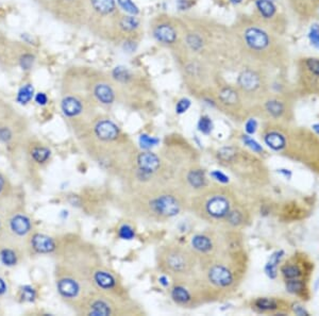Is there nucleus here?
Wrapping results in <instances>:
<instances>
[{
  "label": "nucleus",
  "mask_w": 319,
  "mask_h": 316,
  "mask_svg": "<svg viewBox=\"0 0 319 316\" xmlns=\"http://www.w3.org/2000/svg\"><path fill=\"white\" fill-rule=\"evenodd\" d=\"M186 181L194 190H202L208 184L206 172L199 167H194L187 171Z\"/></svg>",
  "instance_id": "nucleus-21"
},
{
  "label": "nucleus",
  "mask_w": 319,
  "mask_h": 316,
  "mask_svg": "<svg viewBox=\"0 0 319 316\" xmlns=\"http://www.w3.org/2000/svg\"><path fill=\"white\" fill-rule=\"evenodd\" d=\"M216 100L222 107L228 110L239 108L241 103V94L238 87L231 85L219 86L216 92Z\"/></svg>",
  "instance_id": "nucleus-11"
},
{
  "label": "nucleus",
  "mask_w": 319,
  "mask_h": 316,
  "mask_svg": "<svg viewBox=\"0 0 319 316\" xmlns=\"http://www.w3.org/2000/svg\"><path fill=\"white\" fill-rule=\"evenodd\" d=\"M209 281L217 288H228L233 283L234 277L231 270L222 265L215 264L210 267L208 272Z\"/></svg>",
  "instance_id": "nucleus-12"
},
{
  "label": "nucleus",
  "mask_w": 319,
  "mask_h": 316,
  "mask_svg": "<svg viewBox=\"0 0 319 316\" xmlns=\"http://www.w3.org/2000/svg\"><path fill=\"white\" fill-rule=\"evenodd\" d=\"M230 210V201L225 195L213 194L199 202L198 214L212 220H222L226 218Z\"/></svg>",
  "instance_id": "nucleus-8"
},
{
  "label": "nucleus",
  "mask_w": 319,
  "mask_h": 316,
  "mask_svg": "<svg viewBox=\"0 0 319 316\" xmlns=\"http://www.w3.org/2000/svg\"><path fill=\"white\" fill-rule=\"evenodd\" d=\"M312 128H313V130H314L317 134H319V125H313Z\"/></svg>",
  "instance_id": "nucleus-57"
},
{
  "label": "nucleus",
  "mask_w": 319,
  "mask_h": 316,
  "mask_svg": "<svg viewBox=\"0 0 319 316\" xmlns=\"http://www.w3.org/2000/svg\"><path fill=\"white\" fill-rule=\"evenodd\" d=\"M115 1L119 10L123 13L130 15H138L140 13L139 7L134 3L133 0H115Z\"/></svg>",
  "instance_id": "nucleus-30"
},
{
  "label": "nucleus",
  "mask_w": 319,
  "mask_h": 316,
  "mask_svg": "<svg viewBox=\"0 0 319 316\" xmlns=\"http://www.w3.org/2000/svg\"><path fill=\"white\" fill-rule=\"evenodd\" d=\"M62 1L66 4H72V3H75L76 1H77V0H62Z\"/></svg>",
  "instance_id": "nucleus-56"
},
{
  "label": "nucleus",
  "mask_w": 319,
  "mask_h": 316,
  "mask_svg": "<svg viewBox=\"0 0 319 316\" xmlns=\"http://www.w3.org/2000/svg\"><path fill=\"white\" fill-rule=\"evenodd\" d=\"M34 96V87L31 84H26L17 93L16 101L20 104H27L30 100L33 98Z\"/></svg>",
  "instance_id": "nucleus-29"
},
{
  "label": "nucleus",
  "mask_w": 319,
  "mask_h": 316,
  "mask_svg": "<svg viewBox=\"0 0 319 316\" xmlns=\"http://www.w3.org/2000/svg\"><path fill=\"white\" fill-rule=\"evenodd\" d=\"M237 84L241 96H259L266 89V75L264 69L256 65L246 64L239 74Z\"/></svg>",
  "instance_id": "nucleus-6"
},
{
  "label": "nucleus",
  "mask_w": 319,
  "mask_h": 316,
  "mask_svg": "<svg viewBox=\"0 0 319 316\" xmlns=\"http://www.w3.org/2000/svg\"><path fill=\"white\" fill-rule=\"evenodd\" d=\"M264 111L272 118H280L286 112V104L279 98H268L264 102Z\"/></svg>",
  "instance_id": "nucleus-23"
},
{
  "label": "nucleus",
  "mask_w": 319,
  "mask_h": 316,
  "mask_svg": "<svg viewBox=\"0 0 319 316\" xmlns=\"http://www.w3.org/2000/svg\"><path fill=\"white\" fill-rule=\"evenodd\" d=\"M113 77L118 82H121V83H127V82L131 80L132 75H131L130 71L127 69V67L118 66L113 71Z\"/></svg>",
  "instance_id": "nucleus-34"
},
{
  "label": "nucleus",
  "mask_w": 319,
  "mask_h": 316,
  "mask_svg": "<svg viewBox=\"0 0 319 316\" xmlns=\"http://www.w3.org/2000/svg\"><path fill=\"white\" fill-rule=\"evenodd\" d=\"M170 296L174 303L183 307L188 306L193 300L191 292H189L186 288H184L183 285H180V284L174 285V287L171 289Z\"/></svg>",
  "instance_id": "nucleus-24"
},
{
  "label": "nucleus",
  "mask_w": 319,
  "mask_h": 316,
  "mask_svg": "<svg viewBox=\"0 0 319 316\" xmlns=\"http://www.w3.org/2000/svg\"><path fill=\"white\" fill-rule=\"evenodd\" d=\"M191 104H192V101L189 100L188 98H181L180 100H178L177 104H176V113L177 114H183V113H185L189 108H191Z\"/></svg>",
  "instance_id": "nucleus-43"
},
{
  "label": "nucleus",
  "mask_w": 319,
  "mask_h": 316,
  "mask_svg": "<svg viewBox=\"0 0 319 316\" xmlns=\"http://www.w3.org/2000/svg\"><path fill=\"white\" fill-rule=\"evenodd\" d=\"M34 100L37 104H40V105H45L47 102H48V97L47 95L45 94V93H37L34 97Z\"/></svg>",
  "instance_id": "nucleus-49"
},
{
  "label": "nucleus",
  "mask_w": 319,
  "mask_h": 316,
  "mask_svg": "<svg viewBox=\"0 0 319 316\" xmlns=\"http://www.w3.org/2000/svg\"><path fill=\"white\" fill-rule=\"evenodd\" d=\"M282 275L286 280L288 279H296V278H299L302 273L301 269L297 265H293V264H286L282 267Z\"/></svg>",
  "instance_id": "nucleus-38"
},
{
  "label": "nucleus",
  "mask_w": 319,
  "mask_h": 316,
  "mask_svg": "<svg viewBox=\"0 0 319 316\" xmlns=\"http://www.w3.org/2000/svg\"><path fill=\"white\" fill-rule=\"evenodd\" d=\"M93 95L98 102L103 105H110L116 99L115 89L106 81H98L93 87Z\"/></svg>",
  "instance_id": "nucleus-16"
},
{
  "label": "nucleus",
  "mask_w": 319,
  "mask_h": 316,
  "mask_svg": "<svg viewBox=\"0 0 319 316\" xmlns=\"http://www.w3.org/2000/svg\"><path fill=\"white\" fill-rule=\"evenodd\" d=\"M237 149L233 147H223L220 148L217 152V158L222 161V162H227L230 163L235 160L237 158Z\"/></svg>",
  "instance_id": "nucleus-31"
},
{
  "label": "nucleus",
  "mask_w": 319,
  "mask_h": 316,
  "mask_svg": "<svg viewBox=\"0 0 319 316\" xmlns=\"http://www.w3.org/2000/svg\"><path fill=\"white\" fill-rule=\"evenodd\" d=\"M140 143H141L142 147H144L145 149H149L151 147L156 146L159 143V140L157 138H153V137H149V135L143 134V135H141Z\"/></svg>",
  "instance_id": "nucleus-42"
},
{
  "label": "nucleus",
  "mask_w": 319,
  "mask_h": 316,
  "mask_svg": "<svg viewBox=\"0 0 319 316\" xmlns=\"http://www.w3.org/2000/svg\"><path fill=\"white\" fill-rule=\"evenodd\" d=\"M19 62H20V66L22 67V70H30L33 65L34 57L30 54H26L24 56H21Z\"/></svg>",
  "instance_id": "nucleus-46"
},
{
  "label": "nucleus",
  "mask_w": 319,
  "mask_h": 316,
  "mask_svg": "<svg viewBox=\"0 0 319 316\" xmlns=\"http://www.w3.org/2000/svg\"><path fill=\"white\" fill-rule=\"evenodd\" d=\"M181 201L174 194L163 192L151 197L147 202L148 213L157 220H167L180 213Z\"/></svg>",
  "instance_id": "nucleus-7"
},
{
  "label": "nucleus",
  "mask_w": 319,
  "mask_h": 316,
  "mask_svg": "<svg viewBox=\"0 0 319 316\" xmlns=\"http://www.w3.org/2000/svg\"><path fill=\"white\" fill-rule=\"evenodd\" d=\"M292 9L301 18L311 19L318 13L319 0H288Z\"/></svg>",
  "instance_id": "nucleus-14"
},
{
  "label": "nucleus",
  "mask_w": 319,
  "mask_h": 316,
  "mask_svg": "<svg viewBox=\"0 0 319 316\" xmlns=\"http://www.w3.org/2000/svg\"><path fill=\"white\" fill-rule=\"evenodd\" d=\"M229 1L234 5H238V4H239V3H241L242 1H244V0H229Z\"/></svg>",
  "instance_id": "nucleus-55"
},
{
  "label": "nucleus",
  "mask_w": 319,
  "mask_h": 316,
  "mask_svg": "<svg viewBox=\"0 0 319 316\" xmlns=\"http://www.w3.org/2000/svg\"><path fill=\"white\" fill-rule=\"evenodd\" d=\"M252 18L279 35H282L287 27L284 15L273 0H255Z\"/></svg>",
  "instance_id": "nucleus-4"
},
{
  "label": "nucleus",
  "mask_w": 319,
  "mask_h": 316,
  "mask_svg": "<svg viewBox=\"0 0 319 316\" xmlns=\"http://www.w3.org/2000/svg\"><path fill=\"white\" fill-rule=\"evenodd\" d=\"M255 307L261 311H273L278 309V304L275 299L263 297L256 299Z\"/></svg>",
  "instance_id": "nucleus-32"
},
{
  "label": "nucleus",
  "mask_w": 319,
  "mask_h": 316,
  "mask_svg": "<svg viewBox=\"0 0 319 316\" xmlns=\"http://www.w3.org/2000/svg\"><path fill=\"white\" fill-rule=\"evenodd\" d=\"M298 73L303 83L319 88V58L303 57L298 60Z\"/></svg>",
  "instance_id": "nucleus-10"
},
{
  "label": "nucleus",
  "mask_w": 319,
  "mask_h": 316,
  "mask_svg": "<svg viewBox=\"0 0 319 316\" xmlns=\"http://www.w3.org/2000/svg\"><path fill=\"white\" fill-rule=\"evenodd\" d=\"M10 229L13 232V235L24 237L31 230V222L24 214L14 215L10 221Z\"/></svg>",
  "instance_id": "nucleus-19"
},
{
  "label": "nucleus",
  "mask_w": 319,
  "mask_h": 316,
  "mask_svg": "<svg viewBox=\"0 0 319 316\" xmlns=\"http://www.w3.org/2000/svg\"><path fill=\"white\" fill-rule=\"evenodd\" d=\"M192 247L196 251L201 253H209L213 250V240L206 235H196L192 238Z\"/></svg>",
  "instance_id": "nucleus-26"
},
{
  "label": "nucleus",
  "mask_w": 319,
  "mask_h": 316,
  "mask_svg": "<svg viewBox=\"0 0 319 316\" xmlns=\"http://www.w3.org/2000/svg\"><path fill=\"white\" fill-rule=\"evenodd\" d=\"M31 245L37 253H50L56 249V242L53 238L40 233L32 237Z\"/></svg>",
  "instance_id": "nucleus-18"
},
{
  "label": "nucleus",
  "mask_w": 319,
  "mask_h": 316,
  "mask_svg": "<svg viewBox=\"0 0 319 316\" xmlns=\"http://www.w3.org/2000/svg\"><path fill=\"white\" fill-rule=\"evenodd\" d=\"M50 157V150L45 147H37L32 150V158L37 163L46 162Z\"/></svg>",
  "instance_id": "nucleus-39"
},
{
  "label": "nucleus",
  "mask_w": 319,
  "mask_h": 316,
  "mask_svg": "<svg viewBox=\"0 0 319 316\" xmlns=\"http://www.w3.org/2000/svg\"><path fill=\"white\" fill-rule=\"evenodd\" d=\"M93 279L97 287L103 291H110L116 288V279L106 270H97L93 276Z\"/></svg>",
  "instance_id": "nucleus-22"
},
{
  "label": "nucleus",
  "mask_w": 319,
  "mask_h": 316,
  "mask_svg": "<svg viewBox=\"0 0 319 316\" xmlns=\"http://www.w3.org/2000/svg\"><path fill=\"white\" fill-rule=\"evenodd\" d=\"M211 176L213 177V179H215L216 181H219L220 183H228V182H229V177H227L224 174V172H222L220 170L212 171Z\"/></svg>",
  "instance_id": "nucleus-47"
},
{
  "label": "nucleus",
  "mask_w": 319,
  "mask_h": 316,
  "mask_svg": "<svg viewBox=\"0 0 319 316\" xmlns=\"http://www.w3.org/2000/svg\"><path fill=\"white\" fill-rule=\"evenodd\" d=\"M89 315L94 316H105V315H111L113 313L112 307L109 305L106 300L102 298H97L92 300L89 307H88V312Z\"/></svg>",
  "instance_id": "nucleus-25"
},
{
  "label": "nucleus",
  "mask_w": 319,
  "mask_h": 316,
  "mask_svg": "<svg viewBox=\"0 0 319 316\" xmlns=\"http://www.w3.org/2000/svg\"><path fill=\"white\" fill-rule=\"evenodd\" d=\"M0 228H1V223H0Z\"/></svg>",
  "instance_id": "nucleus-58"
},
{
  "label": "nucleus",
  "mask_w": 319,
  "mask_h": 316,
  "mask_svg": "<svg viewBox=\"0 0 319 316\" xmlns=\"http://www.w3.org/2000/svg\"><path fill=\"white\" fill-rule=\"evenodd\" d=\"M257 129V123L254 118H250L247 120L245 125V130L248 134H254Z\"/></svg>",
  "instance_id": "nucleus-48"
},
{
  "label": "nucleus",
  "mask_w": 319,
  "mask_h": 316,
  "mask_svg": "<svg viewBox=\"0 0 319 316\" xmlns=\"http://www.w3.org/2000/svg\"><path fill=\"white\" fill-rule=\"evenodd\" d=\"M242 141H244L245 145H247L250 149H252L254 153H262L263 152L262 146L256 141L250 138L249 135H244V137H242Z\"/></svg>",
  "instance_id": "nucleus-44"
},
{
  "label": "nucleus",
  "mask_w": 319,
  "mask_h": 316,
  "mask_svg": "<svg viewBox=\"0 0 319 316\" xmlns=\"http://www.w3.org/2000/svg\"><path fill=\"white\" fill-rule=\"evenodd\" d=\"M150 34L163 47L179 50L183 37V24L168 15H159L150 21Z\"/></svg>",
  "instance_id": "nucleus-2"
},
{
  "label": "nucleus",
  "mask_w": 319,
  "mask_h": 316,
  "mask_svg": "<svg viewBox=\"0 0 319 316\" xmlns=\"http://www.w3.org/2000/svg\"><path fill=\"white\" fill-rule=\"evenodd\" d=\"M283 251H277L275 253H272L270 257L269 261L267 262V264L265 266V273L267 274V276L270 278V279H275L277 277V268L280 260L282 259Z\"/></svg>",
  "instance_id": "nucleus-28"
},
{
  "label": "nucleus",
  "mask_w": 319,
  "mask_h": 316,
  "mask_svg": "<svg viewBox=\"0 0 319 316\" xmlns=\"http://www.w3.org/2000/svg\"><path fill=\"white\" fill-rule=\"evenodd\" d=\"M4 186H5V181H4V178L0 175V194L2 193V191L4 190Z\"/></svg>",
  "instance_id": "nucleus-53"
},
{
  "label": "nucleus",
  "mask_w": 319,
  "mask_h": 316,
  "mask_svg": "<svg viewBox=\"0 0 319 316\" xmlns=\"http://www.w3.org/2000/svg\"><path fill=\"white\" fill-rule=\"evenodd\" d=\"M293 310H294V312L296 313V314H297V315H300V316H308L309 315V313L306 311V309H305V308H303L302 306H300L299 304H295L294 306H293Z\"/></svg>",
  "instance_id": "nucleus-50"
},
{
  "label": "nucleus",
  "mask_w": 319,
  "mask_h": 316,
  "mask_svg": "<svg viewBox=\"0 0 319 316\" xmlns=\"http://www.w3.org/2000/svg\"><path fill=\"white\" fill-rule=\"evenodd\" d=\"M61 108H62L65 116L72 118L81 114L83 111V103L77 97L66 96L61 103Z\"/></svg>",
  "instance_id": "nucleus-20"
},
{
  "label": "nucleus",
  "mask_w": 319,
  "mask_h": 316,
  "mask_svg": "<svg viewBox=\"0 0 319 316\" xmlns=\"http://www.w3.org/2000/svg\"><path fill=\"white\" fill-rule=\"evenodd\" d=\"M286 291L292 293V294H300L306 289V284L299 278H296V279H288L286 280Z\"/></svg>",
  "instance_id": "nucleus-33"
},
{
  "label": "nucleus",
  "mask_w": 319,
  "mask_h": 316,
  "mask_svg": "<svg viewBox=\"0 0 319 316\" xmlns=\"http://www.w3.org/2000/svg\"><path fill=\"white\" fill-rule=\"evenodd\" d=\"M161 267L173 275H185L195 265L194 255L179 246L167 247L160 255Z\"/></svg>",
  "instance_id": "nucleus-5"
},
{
  "label": "nucleus",
  "mask_w": 319,
  "mask_h": 316,
  "mask_svg": "<svg viewBox=\"0 0 319 316\" xmlns=\"http://www.w3.org/2000/svg\"><path fill=\"white\" fill-rule=\"evenodd\" d=\"M231 31L239 56L247 64L262 69H280L288 63L290 51L281 35L272 32L252 17L239 18Z\"/></svg>",
  "instance_id": "nucleus-1"
},
{
  "label": "nucleus",
  "mask_w": 319,
  "mask_h": 316,
  "mask_svg": "<svg viewBox=\"0 0 319 316\" xmlns=\"http://www.w3.org/2000/svg\"><path fill=\"white\" fill-rule=\"evenodd\" d=\"M5 292H6V284L3 281V279H1V278H0V296L3 295Z\"/></svg>",
  "instance_id": "nucleus-52"
},
{
  "label": "nucleus",
  "mask_w": 319,
  "mask_h": 316,
  "mask_svg": "<svg viewBox=\"0 0 319 316\" xmlns=\"http://www.w3.org/2000/svg\"><path fill=\"white\" fill-rule=\"evenodd\" d=\"M159 281L160 282H161L162 284H164L165 285V287H166V285H168V282H166L167 281V278L166 277H161V278H160V279H159Z\"/></svg>",
  "instance_id": "nucleus-54"
},
{
  "label": "nucleus",
  "mask_w": 319,
  "mask_h": 316,
  "mask_svg": "<svg viewBox=\"0 0 319 316\" xmlns=\"http://www.w3.org/2000/svg\"><path fill=\"white\" fill-rule=\"evenodd\" d=\"M142 31V22L138 15L121 13L117 22V43L126 40L139 41Z\"/></svg>",
  "instance_id": "nucleus-9"
},
{
  "label": "nucleus",
  "mask_w": 319,
  "mask_h": 316,
  "mask_svg": "<svg viewBox=\"0 0 319 316\" xmlns=\"http://www.w3.org/2000/svg\"><path fill=\"white\" fill-rule=\"evenodd\" d=\"M309 41L316 49H319V24L314 22L309 30Z\"/></svg>",
  "instance_id": "nucleus-40"
},
{
  "label": "nucleus",
  "mask_w": 319,
  "mask_h": 316,
  "mask_svg": "<svg viewBox=\"0 0 319 316\" xmlns=\"http://www.w3.org/2000/svg\"><path fill=\"white\" fill-rule=\"evenodd\" d=\"M57 287L60 295L66 299H74L78 297L80 293L79 283L70 277H64L62 279H60L57 283Z\"/></svg>",
  "instance_id": "nucleus-17"
},
{
  "label": "nucleus",
  "mask_w": 319,
  "mask_h": 316,
  "mask_svg": "<svg viewBox=\"0 0 319 316\" xmlns=\"http://www.w3.org/2000/svg\"><path fill=\"white\" fill-rule=\"evenodd\" d=\"M0 260L5 266H14L17 263L16 253L9 248H4L0 251Z\"/></svg>",
  "instance_id": "nucleus-35"
},
{
  "label": "nucleus",
  "mask_w": 319,
  "mask_h": 316,
  "mask_svg": "<svg viewBox=\"0 0 319 316\" xmlns=\"http://www.w3.org/2000/svg\"><path fill=\"white\" fill-rule=\"evenodd\" d=\"M96 137L103 142H112L119 137V128L110 119H101L95 125Z\"/></svg>",
  "instance_id": "nucleus-13"
},
{
  "label": "nucleus",
  "mask_w": 319,
  "mask_h": 316,
  "mask_svg": "<svg viewBox=\"0 0 319 316\" xmlns=\"http://www.w3.org/2000/svg\"><path fill=\"white\" fill-rule=\"evenodd\" d=\"M264 140H265L266 145L273 150H277V152H279V150H282L286 144V140L283 135L279 132H276V131H272V132H269V133L266 134Z\"/></svg>",
  "instance_id": "nucleus-27"
},
{
  "label": "nucleus",
  "mask_w": 319,
  "mask_h": 316,
  "mask_svg": "<svg viewBox=\"0 0 319 316\" xmlns=\"http://www.w3.org/2000/svg\"><path fill=\"white\" fill-rule=\"evenodd\" d=\"M118 237L123 239H132L135 237V232L129 225H124L118 230Z\"/></svg>",
  "instance_id": "nucleus-41"
},
{
  "label": "nucleus",
  "mask_w": 319,
  "mask_h": 316,
  "mask_svg": "<svg viewBox=\"0 0 319 316\" xmlns=\"http://www.w3.org/2000/svg\"><path fill=\"white\" fill-rule=\"evenodd\" d=\"M136 164H138L139 170L146 172L148 175H153L161 168V160L160 158L150 152L141 153L136 157Z\"/></svg>",
  "instance_id": "nucleus-15"
},
{
  "label": "nucleus",
  "mask_w": 319,
  "mask_h": 316,
  "mask_svg": "<svg viewBox=\"0 0 319 316\" xmlns=\"http://www.w3.org/2000/svg\"><path fill=\"white\" fill-rule=\"evenodd\" d=\"M198 130L202 133V134H206L209 135L212 133L213 129H214V125H213L212 119L208 116V115H202L199 120H198Z\"/></svg>",
  "instance_id": "nucleus-37"
},
{
  "label": "nucleus",
  "mask_w": 319,
  "mask_h": 316,
  "mask_svg": "<svg viewBox=\"0 0 319 316\" xmlns=\"http://www.w3.org/2000/svg\"><path fill=\"white\" fill-rule=\"evenodd\" d=\"M318 13H319V9H318Z\"/></svg>",
  "instance_id": "nucleus-59"
},
{
  "label": "nucleus",
  "mask_w": 319,
  "mask_h": 316,
  "mask_svg": "<svg viewBox=\"0 0 319 316\" xmlns=\"http://www.w3.org/2000/svg\"><path fill=\"white\" fill-rule=\"evenodd\" d=\"M35 296H36V293L33 288L29 287V285H26V287L22 288L21 290L22 300H25V302H33Z\"/></svg>",
  "instance_id": "nucleus-45"
},
{
  "label": "nucleus",
  "mask_w": 319,
  "mask_h": 316,
  "mask_svg": "<svg viewBox=\"0 0 319 316\" xmlns=\"http://www.w3.org/2000/svg\"><path fill=\"white\" fill-rule=\"evenodd\" d=\"M90 10L100 19L102 32L112 41H117V22L123 13L115 0H88Z\"/></svg>",
  "instance_id": "nucleus-3"
},
{
  "label": "nucleus",
  "mask_w": 319,
  "mask_h": 316,
  "mask_svg": "<svg viewBox=\"0 0 319 316\" xmlns=\"http://www.w3.org/2000/svg\"><path fill=\"white\" fill-rule=\"evenodd\" d=\"M9 137H10L9 130H6V129L0 130V139L3 140V141H6L7 139H9Z\"/></svg>",
  "instance_id": "nucleus-51"
},
{
  "label": "nucleus",
  "mask_w": 319,
  "mask_h": 316,
  "mask_svg": "<svg viewBox=\"0 0 319 316\" xmlns=\"http://www.w3.org/2000/svg\"><path fill=\"white\" fill-rule=\"evenodd\" d=\"M226 218L228 223L233 226V227H239V226L244 223V214L239 210H230Z\"/></svg>",
  "instance_id": "nucleus-36"
}]
</instances>
